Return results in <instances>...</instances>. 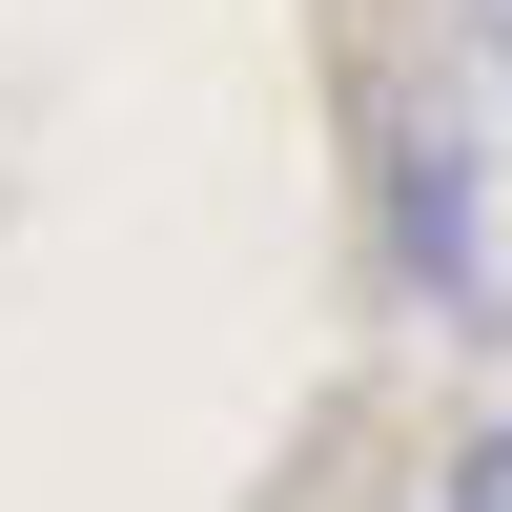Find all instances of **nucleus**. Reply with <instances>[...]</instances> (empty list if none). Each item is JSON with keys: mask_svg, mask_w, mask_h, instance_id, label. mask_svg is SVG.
Segmentation results:
<instances>
[{"mask_svg": "<svg viewBox=\"0 0 512 512\" xmlns=\"http://www.w3.org/2000/svg\"><path fill=\"white\" fill-rule=\"evenodd\" d=\"M369 185H390V267H410V308L512 328V41L369 82Z\"/></svg>", "mask_w": 512, "mask_h": 512, "instance_id": "nucleus-1", "label": "nucleus"}, {"mask_svg": "<svg viewBox=\"0 0 512 512\" xmlns=\"http://www.w3.org/2000/svg\"><path fill=\"white\" fill-rule=\"evenodd\" d=\"M451 512H512V431H472V451H451Z\"/></svg>", "mask_w": 512, "mask_h": 512, "instance_id": "nucleus-2", "label": "nucleus"}]
</instances>
